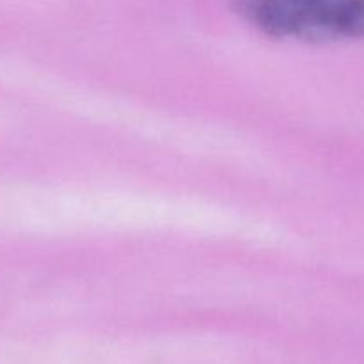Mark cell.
I'll return each mask as SVG.
<instances>
[{
	"instance_id": "cell-1",
	"label": "cell",
	"mask_w": 364,
	"mask_h": 364,
	"mask_svg": "<svg viewBox=\"0 0 364 364\" xmlns=\"http://www.w3.org/2000/svg\"><path fill=\"white\" fill-rule=\"evenodd\" d=\"M233 9L276 39H364V0H233Z\"/></svg>"
}]
</instances>
